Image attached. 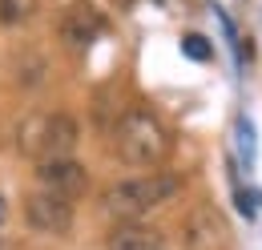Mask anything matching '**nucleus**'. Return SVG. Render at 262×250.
I'll return each mask as SVG.
<instances>
[{"mask_svg": "<svg viewBox=\"0 0 262 250\" xmlns=\"http://www.w3.org/2000/svg\"><path fill=\"white\" fill-rule=\"evenodd\" d=\"M113 150L125 165L158 170L173 150V137L162 125V117H154L149 109H125L113 125Z\"/></svg>", "mask_w": 262, "mask_h": 250, "instance_id": "obj_1", "label": "nucleus"}, {"mask_svg": "<svg viewBox=\"0 0 262 250\" xmlns=\"http://www.w3.org/2000/svg\"><path fill=\"white\" fill-rule=\"evenodd\" d=\"M81 141V129L69 113H33L16 129V150L33 161H49V157H73Z\"/></svg>", "mask_w": 262, "mask_h": 250, "instance_id": "obj_3", "label": "nucleus"}, {"mask_svg": "<svg viewBox=\"0 0 262 250\" xmlns=\"http://www.w3.org/2000/svg\"><path fill=\"white\" fill-rule=\"evenodd\" d=\"M105 250H165V234L145 222H117L105 238Z\"/></svg>", "mask_w": 262, "mask_h": 250, "instance_id": "obj_8", "label": "nucleus"}, {"mask_svg": "<svg viewBox=\"0 0 262 250\" xmlns=\"http://www.w3.org/2000/svg\"><path fill=\"white\" fill-rule=\"evenodd\" d=\"M73 198L65 194H53V190H33L25 198V222L33 226L36 234H69L73 230Z\"/></svg>", "mask_w": 262, "mask_h": 250, "instance_id": "obj_4", "label": "nucleus"}, {"mask_svg": "<svg viewBox=\"0 0 262 250\" xmlns=\"http://www.w3.org/2000/svg\"><path fill=\"white\" fill-rule=\"evenodd\" d=\"M36 186L65 198H81L89 190V170L77 157H49V161H36Z\"/></svg>", "mask_w": 262, "mask_h": 250, "instance_id": "obj_5", "label": "nucleus"}, {"mask_svg": "<svg viewBox=\"0 0 262 250\" xmlns=\"http://www.w3.org/2000/svg\"><path fill=\"white\" fill-rule=\"evenodd\" d=\"M33 16H36V0H0V25L4 29L29 25Z\"/></svg>", "mask_w": 262, "mask_h": 250, "instance_id": "obj_9", "label": "nucleus"}, {"mask_svg": "<svg viewBox=\"0 0 262 250\" xmlns=\"http://www.w3.org/2000/svg\"><path fill=\"white\" fill-rule=\"evenodd\" d=\"M4 214H8V202H4V198H0V222H4Z\"/></svg>", "mask_w": 262, "mask_h": 250, "instance_id": "obj_12", "label": "nucleus"}, {"mask_svg": "<svg viewBox=\"0 0 262 250\" xmlns=\"http://www.w3.org/2000/svg\"><path fill=\"white\" fill-rule=\"evenodd\" d=\"M182 53H186L190 61H210V45H206V36H198V32L182 36Z\"/></svg>", "mask_w": 262, "mask_h": 250, "instance_id": "obj_10", "label": "nucleus"}, {"mask_svg": "<svg viewBox=\"0 0 262 250\" xmlns=\"http://www.w3.org/2000/svg\"><path fill=\"white\" fill-rule=\"evenodd\" d=\"M238 210H242L246 218H254V194H238Z\"/></svg>", "mask_w": 262, "mask_h": 250, "instance_id": "obj_11", "label": "nucleus"}, {"mask_svg": "<svg viewBox=\"0 0 262 250\" xmlns=\"http://www.w3.org/2000/svg\"><path fill=\"white\" fill-rule=\"evenodd\" d=\"M57 32H61V40H65L69 49L85 53V49H93V40L105 32V16H101L93 4L77 0V4H69L65 12H61V25H57Z\"/></svg>", "mask_w": 262, "mask_h": 250, "instance_id": "obj_6", "label": "nucleus"}, {"mask_svg": "<svg viewBox=\"0 0 262 250\" xmlns=\"http://www.w3.org/2000/svg\"><path fill=\"white\" fill-rule=\"evenodd\" d=\"M182 190V182L173 174H141V178H125L117 186H109L101 194V210L117 222H137L149 210L165 206L173 194Z\"/></svg>", "mask_w": 262, "mask_h": 250, "instance_id": "obj_2", "label": "nucleus"}, {"mask_svg": "<svg viewBox=\"0 0 262 250\" xmlns=\"http://www.w3.org/2000/svg\"><path fill=\"white\" fill-rule=\"evenodd\" d=\"M117 4H129V0H117Z\"/></svg>", "mask_w": 262, "mask_h": 250, "instance_id": "obj_13", "label": "nucleus"}, {"mask_svg": "<svg viewBox=\"0 0 262 250\" xmlns=\"http://www.w3.org/2000/svg\"><path fill=\"white\" fill-rule=\"evenodd\" d=\"M186 250H230V226L214 206H194L186 218Z\"/></svg>", "mask_w": 262, "mask_h": 250, "instance_id": "obj_7", "label": "nucleus"}]
</instances>
